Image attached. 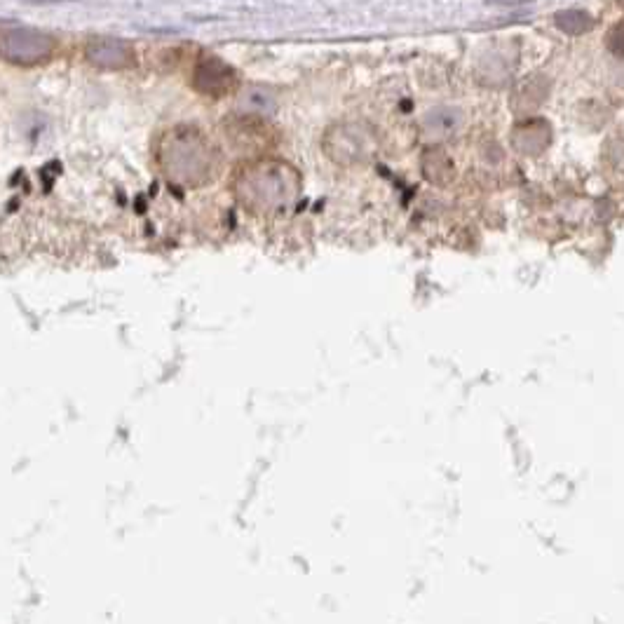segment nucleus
<instances>
[{"instance_id":"nucleus-6","label":"nucleus","mask_w":624,"mask_h":624,"mask_svg":"<svg viewBox=\"0 0 624 624\" xmlns=\"http://www.w3.org/2000/svg\"><path fill=\"white\" fill-rule=\"evenodd\" d=\"M85 59L99 71H127L137 64V50L122 38L97 36L85 43Z\"/></svg>"},{"instance_id":"nucleus-2","label":"nucleus","mask_w":624,"mask_h":624,"mask_svg":"<svg viewBox=\"0 0 624 624\" xmlns=\"http://www.w3.org/2000/svg\"><path fill=\"white\" fill-rule=\"evenodd\" d=\"M301 193V174L277 158H252L233 174V195L254 214H277L294 205Z\"/></svg>"},{"instance_id":"nucleus-3","label":"nucleus","mask_w":624,"mask_h":624,"mask_svg":"<svg viewBox=\"0 0 624 624\" xmlns=\"http://www.w3.org/2000/svg\"><path fill=\"white\" fill-rule=\"evenodd\" d=\"M322 151L341 167H355L369 162L378 151V137L366 122L345 120L331 125L322 137Z\"/></svg>"},{"instance_id":"nucleus-14","label":"nucleus","mask_w":624,"mask_h":624,"mask_svg":"<svg viewBox=\"0 0 624 624\" xmlns=\"http://www.w3.org/2000/svg\"><path fill=\"white\" fill-rule=\"evenodd\" d=\"M491 3H517V0H491Z\"/></svg>"},{"instance_id":"nucleus-12","label":"nucleus","mask_w":624,"mask_h":624,"mask_svg":"<svg viewBox=\"0 0 624 624\" xmlns=\"http://www.w3.org/2000/svg\"><path fill=\"white\" fill-rule=\"evenodd\" d=\"M554 24L556 29L566 36H582V33L592 31L594 29V19L589 12L582 10H561L554 15Z\"/></svg>"},{"instance_id":"nucleus-15","label":"nucleus","mask_w":624,"mask_h":624,"mask_svg":"<svg viewBox=\"0 0 624 624\" xmlns=\"http://www.w3.org/2000/svg\"><path fill=\"white\" fill-rule=\"evenodd\" d=\"M617 3H620V8L624 10V0H617Z\"/></svg>"},{"instance_id":"nucleus-7","label":"nucleus","mask_w":624,"mask_h":624,"mask_svg":"<svg viewBox=\"0 0 624 624\" xmlns=\"http://www.w3.org/2000/svg\"><path fill=\"white\" fill-rule=\"evenodd\" d=\"M512 148L521 155H540L545 148L552 144V127L547 120L531 118L519 122L510 134Z\"/></svg>"},{"instance_id":"nucleus-9","label":"nucleus","mask_w":624,"mask_h":624,"mask_svg":"<svg viewBox=\"0 0 624 624\" xmlns=\"http://www.w3.org/2000/svg\"><path fill=\"white\" fill-rule=\"evenodd\" d=\"M423 174L427 181H432L434 186H449V183L456 179V167L449 155H446L442 148H427L423 153Z\"/></svg>"},{"instance_id":"nucleus-13","label":"nucleus","mask_w":624,"mask_h":624,"mask_svg":"<svg viewBox=\"0 0 624 624\" xmlns=\"http://www.w3.org/2000/svg\"><path fill=\"white\" fill-rule=\"evenodd\" d=\"M606 47L615 54L617 59H624V19L617 22L606 36Z\"/></svg>"},{"instance_id":"nucleus-4","label":"nucleus","mask_w":624,"mask_h":624,"mask_svg":"<svg viewBox=\"0 0 624 624\" xmlns=\"http://www.w3.org/2000/svg\"><path fill=\"white\" fill-rule=\"evenodd\" d=\"M57 47V38L45 31L26 29V26L0 29V59L8 64L24 66V69L43 66L54 57Z\"/></svg>"},{"instance_id":"nucleus-10","label":"nucleus","mask_w":624,"mask_h":624,"mask_svg":"<svg viewBox=\"0 0 624 624\" xmlns=\"http://www.w3.org/2000/svg\"><path fill=\"white\" fill-rule=\"evenodd\" d=\"M460 122H463V115H460L458 108H432L423 118V130L434 139H446L458 132Z\"/></svg>"},{"instance_id":"nucleus-1","label":"nucleus","mask_w":624,"mask_h":624,"mask_svg":"<svg viewBox=\"0 0 624 624\" xmlns=\"http://www.w3.org/2000/svg\"><path fill=\"white\" fill-rule=\"evenodd\" d=\"M155 162L176 188H200L219 174L221 151L200 127L176 125L160 134Z\"/></svg>"},{"instance_id":"nucleus-5","label":"nucleus","mask_w":624,"mask_h":624,"mask_svg":"<svg viewBox=\"0 0 624 624\" xmlns=\"http://www.w3.org/2000/svg\"><path fill=\"white\" fill-rule=\"evenodd\" d=\"M191 85L198 94H205V97L221 99L228 97V94H237L240 90V76L228 61H223L221 57H216L212 52H202L198 59H195L193 69H191Z\"/></svg>"},{"instance_id":"nucleus-8","label":"nucleus","mask_w":624,"mask_h":624,"mask_svg":"<svg viewBox=\"0 0 624 624\" xmlns=\"http://www.w3.org/2000/svg\"><path fill=\"white\" fill-rule=\"evenodd\" d=\"M237 111L249 118H268L277 111V94L266 85H244L237 90Z\"/></svg>"},{"instance_id":"nucleus-11","label":"nucleus","mask_w":624,"mask_h":624,"mask_svg":"<svg viewBox=\"0 0 624 624\" xmlns=\"http://www.w3.org/2000/svg\"><path fill=\"white\" fill-rule=\"evenodd\" d=\"M547 90H549V85L542 78L526 80V83L521 85L517 92H514L512 104H514V108H517V113L531 111V108L540 106L547 97Z\"/></svg>"}]
</instances>
